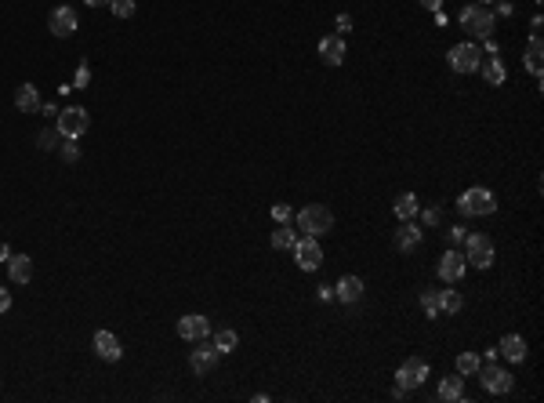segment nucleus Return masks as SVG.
Returning <instances> with one entry per match:
<instances>
[{
    "instance_id": "nucleus-1",
    "label": "nucleus",
    "mask_w": 544,
    "mask_h": 403,
    "mask_svg": "<svg viewBox=\"0 0 544 403\" xmlns=\"http://www.w3.org/2000/svg\"><path fill=\"white\" fill-rule=\"evenodd\" d=\"M298 229L309 233V236H323V233H331V229H334V214H331V207H323V204H309V207H301V211H298Z\"/></svg>"
},
{
    "instance_id": "nucleus-2",
    "label": "nucleus",
    "mask_w": 544,
    "mask_h": 403,
    "mask_svg": "<svg viewBox=\"0 0 544 403\" xmlns=\"http://www.w3.org/2000/svg\"><path fill=\"white\" fill-rule=\"evenodd\" d=\"M461 26L468 29L472 37L487 40V37H494V11H490L487 4H468V8L461 11Z\"/></svg>"
},
{
    "instance_id": "nucleus-3",
    "label": "nucleus",
    "mask_w": 544,
    "mask_h": 403,
    "mask_svg": "<svg viewBox=\"0 0 544 403\" xmlns=\"http://www.w3.org/2000/svg\"><path fill=\"white\" fill-rule=\"evenodd\" d=\"M465 258L475 269H490L494 265V240L483 233H468L465 236Z\"/></svg>"
},
{
    "instance_id": "nucleus-4",
    "label": "nucleus",
    "mask_w": 544,
    "mask_h": 403,
    "mask_svg": "<svg viewBox=\"0 0 544 403\" xmlns=\"http://www.w3.org/2000/svg\"><path fill=\"white\" fill-rule=\"evenodd\" d=\"M58 135L62 138H80V135H87V128H91V116H87V109H80V106H66L58 113Z\"/></svg>"
},
{
    "instance_id": "nucleus-5",
    "label": "nucleus",
    "mask_w": 544,
    "mask_h": 403,
    "mask_svg": "<svg viewBox=\"0 0 544 403\" xmlns=\"http://www.w3.org/2000/svg\"><path fill=\"white\" fill-rule=\"evenodd\" d=\"M479 378H483V389L487 392H494V396H504V392H511V370H504V367H497L494 360H487V363H479V370H475Z\"/></svg>"
},
{
    "instance_id": "nucleus-6",
    "label": "nucleus",
    "mask_w": 544,
    "mask_h": 403,
    "mask_svg": "<svg viewBox=\"0 0 544 403\" xmlns=\"http://www.w3.org/2000/svg\"><path fill=\"white\" fill-rule=\"evenodd\" d=\"M457 207L465 211V214H494V207H497V200H494V193L490 189H483V185H475V189H465L461 193V200H457Z\"/></svg>"
},
{
    "instance_id": "nucleus-7",
    "label": "nucleus",
    "mask_w": 544,
    "mask_h": 403,
    "mask_svg": "<svg viewBox=\"0 0 544 403\" xmlns=\"http://www.w3.org/2000/svg\"><path fill=\"white\" fill-rule=\"evenodd\" d=\"M446 62H450L454 73H475L479 62H483V51H479L475 44H454L450 55H446Z\"/></svg>"
},
{
    "instance_id": "nucleus-8",
    "label": "nucleus",
    "mask_w": 544,
    "mask_h": 403,
    "mask_svg": "<svg viewBox=\"0 0 544 403\" xmlns=\"http://www.w3.org/2000/svg\"><path fill=\"white\" fill-rule=\"evenodd\" d=\"M396 382H399V389H403V392H410V389H421V385L428 382V363H425V360H418V356L406 360V363L396 370Z\"/></svg>"
},
{
    "instance_id": "nucleus-9",
    "label": "nucleus",
    "mask_w": 544,
    "mask_h": 403,
    "mask_svg": "<svg viewBox=\"0 0 544 403\" xmlns=\"http://www.w3.org/2000/svg\"><path fill=\"white\" fill-rule=\"evenodd\" d=\"M294 262H298V269H305V272H312V269H319L323 265V251H319V240L316 236H305V240H298L294 247Z\"/></svg>"
},
{
    "instance_id": "nucleus-10",
    "label": "nucleus",
    "mask_w": 544,
    "mask_h": 403,
    "mask_svg": "<svg viewBox=\"0 0 544 403\" xmlns=\"http://www.w3.org/2000/svg\"><path fill=\"white\" fill-rule=\"evenodd\" d=\"M211 334V320L200 316V313H189L178 320V338L182 342H204V338Z\"/></svg>"
},
{
    "instance_id": "nucleus-11",
    "label": "nucleus",
    "mask_w": 544,
    "mask_h": 403,
    "mask_svg": "<svg viewBox=\"0 0 544 403\" xmlns=\"http://www.w3.org/2000/svg\"><path fill=\"white\" fill-rule=\"evenodd\" d=\"M465 265H468V258L457 251V247H450L443 258H439V280H446V284H457L461 276H465Z\"/></svg>"
},
{
    "instance_id": "nucleus-12",
    "label": "nucleus",
    "mask_w": 544,
    "mask_h": 403,
    "mask_svg": "<svg viewBox=\"0 0 544 403\" xmlns=\"http://www.w3.org/2000/svg\"><path fill=\"white\" fill-rule=\"evenodd\" d=\"M218 360H221V353H218L214 346H204V349H193V356H189V367H193L196 378H207V375H214V370H218Z\"/></svg>"
},
{
    "instance_id": "nucleus-13",
    "label": "nucleus",
    "mask_w": 544,
    "mask_h": 403,
    "mask_svg": "<svg viewBox=\"0 0 544 403\" xmlns=\"http://www.w3.org/2000/svg\"><path fill=\"white\" fill-rule=\"evenodd\" d=\"M91 346H94V353H99L106 363H116V360L123 356V349H120V338H116L113 331H99Z\"/></svg>"
},
{
    "instance_id": "nucleus-14",
    "label": "nucleus",
    "mask_w": 544,
    "mask_h": 403,
    "mask_svg": "<svg viewBox=\"0 0 544 403\" xmlns=\"http://www.w3.org/2000/svg\"><path fill=\"white\" fill-rule=\"evenodd\" d=\"M48 26H51L55 37H73L77 33V11L73 8H55L51 18H48Z\"/></svg>"
},
{
    "instance_id": "nucleus-15",
    "label": "nucleus",
    "mask_w": 544,
    "mask_h": 403,
    "mask_svg": "<svg viewBox=\"0 0 544 403\" xmlns=\"http://www.w3.org/2000/svg\"><path fill=\"white\" fill-rule=\"evenodd\" d=\"M497 356H504V360H511V363H523V360H526V342H523L519 334H504L501 346H497Z\"/></svg>"
},
{
    "instance_id": "nucleus-16",
    "label": "nucleus",
    "mask_w": 544,
    "mask_h": 403,
    "mask_svg": "<svg viewBox=\"0 0 544 403\" xmlns=\"http://www.w3.org/2000/svg\"><path fill=\"white\" fill-rule=\"evenodd\" d=\"M319 58H323L327 66H341V62H345V40L338 33L323 37V40H319Z\"/></svg>"
},
{
    "instance_id": "nucleus-17",
    "label": "nucleus",
    "mask_w": 544,
    "mask_h": 403,
    "mask_svg": "<svg viewBox=\"0 0 544 403\" xmlns=\"http://www.w3.org/2000/svg\"><path fill=\"white\" fill-rule=\"evenodd\" d=\"M334 298H341L345 305L348 302H360L363 298V280H360V276H341L338 287H334Z\"/></svg>"
},
{
    "instance_id": "nucleus-18",
    "label": "nucleus",
    "mask_w": 544,
    "mask_h": 403,
    "mask_svg": "<svg viewBox=\"0 0 544 403\" xmlns=\"http://www.w3.org/2000/svg\"><path fill=\"white\" fill-rule=\"evenodd\" d=\"M421 243V226H413L410 219H403V226L396 229V247L399 251H413Z\"/></svg>"
},
{
    "instance_id": "nucleus-19",
    "label": "nucleus",
    "mask_w": 544,
    "mask_h": 403,
    "mask_svg": "<svg viewBox=\"0 0 544 403\" xmlns=\"http://www.w3.org/2000/svg\"><path fill=\"white\" fill-rule=\"evenodd\" d=\"M435 396H439L443 403H457V399H465V378H461V375H450V378H443Z\"/></svg>"
},
{
    "instance_id": "nucleus-20",
    "label": "nucleus",
    "mask_w": 544,
    "mask_h": 403,
    "mask_svg": "<svg viewBox=\"0 0 544 403\" xmlns=\"http://www.w3.org/2000/svg\"><path fill=\"white\" fill-rule=\"evenodd\" d=\"M8 272L15 284H29L33 280V262H29V255H11L8 258Z\"/></svg>"
},
{
    "instance_id": "nucleus-21",
    "label": "nucleus",
    "mask_w": 544,
    "mask_h": 403,
    "mask_svg": "<svg viewBox=\"0 0 544 403\" xmlns=\"http://www.w3.org/2000/svg\"><path fill=\"white\" fill-rule=\"evenodd\" d=\"M479 70H483V77H487V84H490V87H501V84H504V77H508L497 55H483V62H479Z\"/></svg>"
},
{
    "instance_id": "nucleus-22",
    "label": "nucleus",
    "mask_w": 544,
    "mask_h": 403,
    "mask_svg": "<svg viewBox=\"0 0 544 403\" xmlns=\"http://www.w3.org/2000/svg\"><path fill=\"white\" fill-rule=\"evenodd\" d=\"M15 106H18V113H37V109H40L37 87H33V84H22V87L15 91Z\"/></svg>"
},
{
    "instance_id": "nucleus-23",
    "label": "nucleus",
    "mask_w": 544,
    "mask_h": 403,
    "mask_svg": "<svg viewBox=\"0 0 544 403\" xmlns=\"http://www.w3.org/2000/svg\"><path fill=\"white\" fill-rule=\"evenodd\" d=\"M236 346H240V334H236L233 327H221V331L214 334V349H218L221 356H226V353H233Z\"/></svg>"
},
{
    "instance_id": "nucleus-24",
    "label": "nucleus",
    "mask_w": 544,
    "mask_h": 403,
    "mask_svg": "<svg viewBox=\"0 0 544 403\" xmlns=\"http://www.w3.org/2000/svg\"><path fill=\"white\" fill-rule=\"evenodd\" d=\"M540 58H544V48H540V37H530V48H526V70L540 80Z\"/></svg>"
},
{
    "instance_id": "nucleus-25",
    "label": "nucleus",
    "mask_w": 544,
    "mask_h": 403,
    "mask_svg": "<svg viewBox=\"0 0 544 403\" xmlns=\"http://www.w3.org/2000/svg\"><path fill=\"white\" fill-rule=\"evenodd\" d=\"M439 313H443V316L461 313V294H457V291H439Z\"/></svg>"
},
{
    "instance_id": "nucleus-26",
    "label": "nucleus",
    "mask_w": 544,
    "mask_h": 403,
    "mask_svg": "<svg viewBox=\"0 0 544 403\" xmlns=\"http://www.w3.org/2000/svg\"><path fill=\"white\" fill-rule=\"evenodd\" d=\"M294 243H298V233H291V226H279L272 233V247H276V251H291Z\"/></svg>"
},
{
    "instance_id": "nucleus-27",
    "label": "nucleus",
    "mask_w": 544,
    "mask_h": 403,
    "mask_svg": "<svg viewBox=\"0 0 544 403\" xmlns=\"http://www.w3.org/2000/svg\"><path fill=\"white\" fill-rule=\"evenodd\" d=\"M396 214H399V219H413V214H418V197H413V193H403V197L396 200Z\"/></svg>"
},
{
    "instance_id": "nucleus-28",
    "label": "nucleus",
    "mask_w": 544,
    "mask_h": 403,
    "mask_svg": "<svg viewBox=\"0 0 544 403\" xmlns=\"http://www.w3.org/2000/svg\"><path fill=\"white\" fill-rule=\"evenodd\" d=\"M479 363H483V360H479L475 353H461V356H457V375H461V378L475 375V370H479Z\"/></svg>"
},
{
    "instance_id": "nucleus-29",
    "label": "nucleus",
    "mask_w": 544,
    "mask_h": 403,
    "mask_svg": "<svg viewBox=\"0 0 544 403\" xmlns=\"http://www.w3.org/2000/svg\"><path fill=\"white\" fill-rule=\"evenodd\" d=\"M421 309H425L428 320L443 316V313H439V291H425V294H421Z\"/></svg>"
},
{
    "instance_id": "nucleus-30",
    "label": "nucleus",
    "mask_w": 544,
    "mask_h": 403,
    "mask_svg": "<svg viewBox=\"0 0 544 403\" xmlns=\"http://www.w3.org/2000/svg\"><path fill=\"white\" fill-rule=\"evenodd\" d=\"M109 8L116 18H131L135 15V0H109Z\"/></svg>"
},
{
    "instance_id": "nucleus-31",
    "label": "nucleus",
    "mask_w": 544,
    "mask_h": 403,
    "mask_svg": "<svg viewBox=\"0 0 544 403\" xmlns=\"http://www.w3.org/2000/svg\"><path fill=\"white\" fill-rule=\"evenodd\" d=\"M272 219H276L279 226H287V222H291V207H287V204H276V207H272Z\"/></svg>"
},
{
    "instance_id": "nucleus-32",
    "label": "nucleus",
    "mask_w": 544,
    "mask_h": 403,
    "mask_svg": "<svg viewBox=\"0 0 544 403\" xmlns=\"http://www.w3.org/2000/svg\"><path fill=\"white\" fill-rule=\"evenodd\" d=\"M62 157H66L70 164L80 157V149H77V138H66V145H62Z\"/></svg>"
},
{
    "instance_id": "nucleus-33",
    "label": "nucleus",
    "mask_w": 544,
    "mask_h": 403,
    "mask_svg": "<svg viewBox=\"0 0 544 403\" xmlns=\"http://www.w3.org/2000/svg\"><path fill=\"white\" fill-rule=\"evenodd\" d=\"M55 138H58V128H55V131H40L37 142H40V149H55Z\"/></svg>"
},
{
    "instance_id": "nucleus-34",
    "label": "nucleus",
    "mask_w": 544,
    "mask_h": 403,
    "mask_svg": "<svg viewBox=\"0 0 544 403\" xmlns=\"http://www.w3.org/2000/svg\"><path fill=\"white\" fill-rule=\"evenodd\" d=\"M8 309H11V291H4V287H0V316H4Z\"/></svg>"
},
{
    "instance_id": "nucleus-35",
    "label": "nucleus",
    "mask_w": 544,
    "mask_h": 403,
    "mask_svg": "<svg viewBox=\"0 0 544 403\" xmlns=\"http://www.w3.org/2000/svg\"><path fill=\"white\" fill-rule=\"evenodd\" d=\"M421 222H425V226H435V222H439V207H428V211L421 214Z\"/></svg>"
},
{
    "instance_id": "nucleus-36",
    "label": "nucleus",
    "mask_w": 544,
    "mask_h": 403,
    "mask_svg": "<svg viewBox=\"0 0 544 403\" xmlns=\"http://www.w3.org/2000/svg\"><path fill=\"white\" fill-rule=\"evenodd\" d=\"M446 236H450V243H454V247H457V243H465V229H461V226H454Z\"/></svg>"
},
{
    "instance_id": "nucleus-37",
    "label": "nucleus",
    "mask_w": 544,
    "mask_h": 403,
    "mask_svg": "<svg viewBox=\"0 0 544 403\" xmlns=\"http://www.w3.org/2000/svg\"><path fill=\"white\" fill-rule=\"evenodd\" d=\"M421 8H428V11H439V8H443V0H421Z\"/></svg>"
},
{
    "instance_id": "nucleus-38",
    "label": "nucleus",
    "mask_w": 544,
    "mask_h": 403,
    "mask_svg": "<svg viewBox=\"0 0 544 403\" xmlns=\"http://www.w3.org/2000/svg\"><path fill=\"white\" fill-rule=\"evenodd\" d=\"M338 29H352V18L348 15H338Z\"/></svg>"
},
{
    "instance_id": "nucleus-39",
    "label": "nucleus",
    "mask_w": 544,
    "mask_h": 403,
    "mask_svg": "<svg viewBox=\"0 0 544 403\" xmlns=\"http://www.w3.org/2000/svg\"><path fill=\"white\" fill-rule=\"evenodd\" d=\"M11 258V251H8V243H0V262H8Z\"/></svg>"
},
{
    "instance_id": "nucleus-40",
    "label": "nucleus",
    "mask_w": 544,
    "mask_h": 403,
    "mask_svg": "<svg viewBox=\"0 0 544 403\" xmlns=\"http://www.w3.org/2000/svg\"><path fill=\"white\" fill-rule=\"evenodd\" d=\"M87 8H102V4H109V0H84Z\"/></svg>"
},
{
    "instance_id": "nucleus-41",
    "label": "nucleus",
    "mask_w": 544,
    "mask_h": 403,
    "mask_svg": "<svg viewBox=\"0 0 544 403\" xmlns=\"http://www.w3.org/2000/svg\"><path fill=\"white\" fill-rule=\"evenodd\" d=\"M479 4H494V0H479Z\"/></svg>"
}]
</instances>
